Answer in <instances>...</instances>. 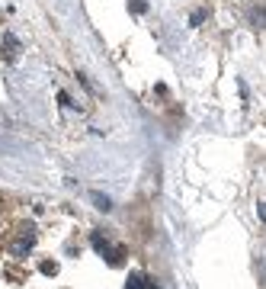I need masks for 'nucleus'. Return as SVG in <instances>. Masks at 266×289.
Here are the masks:
<instances>
[{
	"mask_svg": "<svg viewBox=\"0 0 266 289\" xmlns=\"http://www.w3.org/2000/svg\"><path fill=\"white\" fill-rule=\"evenodd\" d=\"M128 6H132L135 13H148V3H145V0H132V3H128Z\"/></svg>",
	"mask_w": 266,
	"mask_h": 289,
	"instance_id": "nucleus-8",
	"label": "nucleus"
},
{
	"mask_svg": "<svg viewBox=\"0 0 266 289\" xmlns=\"http://www.w3.org/2000/svg\"><path fill=\"white\" fill-rule=\"evenodd\" d=\"M90 244H93V247H97V251H100V254H103V251H106V247H109V241H106L103 235H100V231H93V235H90Z\"/></svg>",
	"mask_w": 266,
	"mask_h": 289,
	"instance_id": "nucleus-5",
	"label": "nucleus"
},
{
	"mask_svg": "<svg viewBox=\"0 0 266 289\" xmlns=\"http://www.w3.org/2000/svg\"><path fill=\"white\" fill-rule=\"evenodd\" d=\"M103 257H106L109 267H122V264H125V247H106Z\"/></svg>",
	"mask_w": 266,
	"mask_h": 289,
	"instance_id": "nucleus-1",
	"label": "nucleus"
},
{
	"mask_svg": "<svg viewBox=\"0 0 266 289\" xmlns=\"http://www.w3.org/2000/svg\"><path fill=\"white\" fill-rule=\"evenodd\" d=\"M42 273H49V277H52V273H58V264H52V260H45V264H42Z\"/></svg>",
	"mask_w": 266,
	"mask_h": 289,
	"instance_id": "nucleus-9",
	"label": "nucleus"
},
{
	"mask_svg": "<svg viewBox=\"0 0 266 289\" xmlns=\"http://www.w3.org/2000/svg\"><path fill=\"white\" fill-rule=\"evenodd\" d=\"M90 199L97 203V209H100V212H109V209H112V199L103 196V193H90Z\"/></svg>",
	"mask_w": 266,
	"mask_h": 289,
	"instance_id": "nucleus-3",
	"label": "nucleus"
},
{
	"mask_svg": "<svg viewBox=\"0 0 266 289\" xmlns=\"http://www.w3.org/2000/svg\"><path fill=\"white\" fill-rule=\"evenodd\" d=\"M206 16H209L206 10H196L193 16H189V26H202V23H206Z\"/></svg>",
	"mask_w": 266,
	"mask_h": 289,
	"instance_id": "nucleus-7",
	"label": "nucleus"
},
{
	"mask_svg": "<svg viewBox=\"0 0 266 289\" xmlns=\"http://www.w3.org/2000/svg\"><path fill=\"white\" fill-rule=\"evenodd\" d=\"M254 23H257V26H260V29H263V6H260V10H254Z\"/></svg>",
	"mask_w": 266,
	"mask_h": 289,
	"instance_id": "nucleus-10",
	"label": "nucleus"
},
{
	"mask_svg": "<svg viewBox=\"0 0 266 289\" xmlns=\"http://www.w3.org/2000/svg\"><path fill=\"white\" fill-rule=\"evenodd\" d=\"M125 289H148V280L141 277V273H132V277L125 280Z\"/></svg>",
	"mask_w": 266,
	"mask_h": 289,
	"instance_id": "nucleus-4",
	"label": "nucleus"
},
{
	"mask_svg": "<svg viewBox=\"0 0 266 289\" xmlns=\"http://www.w3.org/2000/svg\"><path fill=\"white\" fill-rule=\"evenodd\" d=\"M3 45H6V58H10V61L16 58L19 52H23V45H19V39H16V36H10V32H6V36H3Z\"/></svg>",
	"mask_w": 266,
	"mask_h": 289,
	"instance_id": "nucleus-2",
	"label": "nucleus"
},
{
	"mask_svg": "<svg viewBox=\"0 0 266 289\" xmlns=\"http://www.w3.org/2000/svg\"><path fill=\"white\" fill-rule=\"evenodd\" d=\"M58 100H61V106H71V109H80V103H74V100H71V93H67V90H58Z\"/></svg>",
	"mask_w": 266,
	"mask_h": 289,
	"instance_id": "nucleus-6",
	"label": "nucleus"
}]
</instances>
